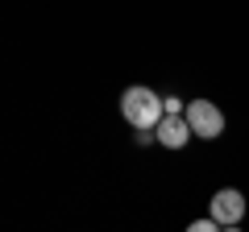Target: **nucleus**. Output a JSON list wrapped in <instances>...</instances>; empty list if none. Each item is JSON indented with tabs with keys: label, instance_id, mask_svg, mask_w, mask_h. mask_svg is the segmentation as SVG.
<instances>
[{
	"label": "nucleus",
	"instance_id": "7ed1b4c3",
	"mask_svg": "<svg viewBox=\"0 0 249 232\" xmlns=\"http://www.w3.org/2000/svg\"><path fill=\"white\" fill-rule=\"evenodd\" d=\"M241 215H245V195H241V191L224 187V191L212 195V220L220 224V228H232Z\"/></svg>",
	"mask_w": 249,
	"mask_h": 232
},
{
	"label": "nucleus",
	"instance_id": "0eeeda50",
	"mask_svg": "<svg viewBox=\"0 0 249 232\" xmlns=\"http://www.w3.org/2000/svg\"><path fill=\"white\" fill-rule=\"evenodd\" d=\"M224 232H237V228H224Z\"/></svg>",
	"mask_w": 249,
	"mask_h": 232
},
{
	"label": "nucleus",
	"instance_id": "20e7f679",
	"mask_svg": "<svg viewBox=\"0 0 249 232\" xmlns=\"http://www.w3.org/2000/svg\"><path fill=\"white\" fill-rule=\"evenodd\" d=\"M158 141L166 145V149H183L187 141H191V125H187V116H166L158 125Z\"/></svg>",
	"mask_w": 249,
	"mask_h": 232
},
{
	"label": "nucleus",
	"instance_id": "f03ea898",
	"mask_svg": "<svg viewBox=\"0 0 249 232\" xmlns=\"http://www.w3.org/2000/svg\"><path fill=\"white\" fill-rule=\"evenodd\" d=\"M187 125H191L196 137L212 141V137L224 133V112L212 104V99H191V104H187Z\"/></svg>",
	"mask_w": 249,
	"mask_h": 232
},
{
	"label": "nucleus",
	"instance_id": "39448f33",
	"mask_svg": "<svg viewBox=\"0 0 249 232\" xmlns=\"http://www.w3.org/2000/svg\"><path fill=\"white\" fill-rule=\"evenodd\" d=\"M187 232H220V224L208 215V220H191V224H187Z\"/></svg>",
	"mask_w": 249,
	"mask_h": 232
},
{
	"label": "nucleus",
	"instance_id": "f257e3e1",
	"mask_svg": "<svg viewBox=\"0 0 249 232\" xmlns=\"http://www.w3.org/2000/svg\"><path fill=\"white\" fill-rule=\"evenodd\" d=\"M121 116L133 129H142V133H145V129H158L162 120H166V99H162L158 91H150V87H124Z\"/></svg>",
	"mask_w": 249,
	"mask_h": 232
},
{
	"label": "nucleus",
	"instance_id": "423d86ee",
	"mask_svg": "<svg viewBox=\"0 0 249 232\" xmlns=\"http://www.w3.org/2000/svg\"><path fill=\"white\" fill-rule=\"evenodd\" d=\"M166 116H187V104L178 96H166Z\"/></svg>",
	"mask_w": 249,
	"mask_h": 232
}]
</instances>
